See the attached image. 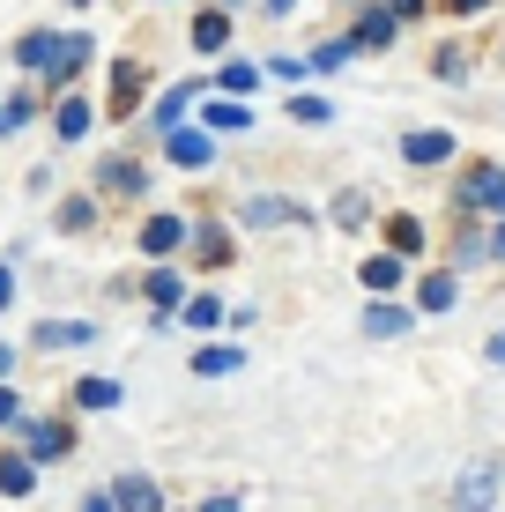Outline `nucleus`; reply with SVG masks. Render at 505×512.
I'll list each match as a JSON object with an SVG mask.
<instances>
[{
	"label": "nucleus",
	"mask_w": 505,
	"mask_h": 512,
	"mask_svg": "<svg viewBox=\"0 0 505 512\" xmlns=\"http://www.w3.org/2000/svg\"><path fill=\"white\" fill-rule=\"evenodd\" d=\"M67 446H75V431H67V423H38V416L23 423V461H30V468H38V461H60Z\"/></svg>",
	"instance_id": "1"
},
{
	"label": "nucleus",
	"mask_w": 505,
	"mask_h": 512,
	"mask_svg": "<svg viewBox=\"0 0 505 512\" xmlns=\"http://www.w3.org/2000/svg\"><path fill=\"white\" fill-rule=\"evenodd\" d=\"M134 245H142L149 260H171V253H179V245H186V223L171 216V208H156V216L142 223V238H134Z\"/></svg>",
	"instance_id": "2"
},
{
	"label": "nucleus",
	"mask_w": 505,
	"mask_h": 512,
	"mask_svg": "<svg viewBox=\"0 0 505 512\" xmlns=\"http://www.w3.org/2000/svg\"><path fill=\"white\" fill-rule=\"evenodd\" d=\"M142 82H149L142 60H112V119H134V104H142Z\"/></svg>",
	"instance_id": "3"
},
{
	"label": "nucleus",
	"mask_w": 505,
	"mask_h": 512,
	"mask_svg": "<svg viewBox=\"0 0 505 512\" xmlns=\"http://www.w3.org/2000/svg\"><path fill=\"white\" fill-rule=\"evenodd\" d=\"M164 156H171L179 171H201L208 156H216V141H208L201 127H171V134H164Z\"/></svg>",
	"instance_id": "4"
},
{
	"label": "nucleus",
	"mask_w": 505,
	"mask_h": 512,
	"mask_svg": "<svg viewBox=\"0 0 505 512\" xmlns=\"http://www.w3.org/2000/svg\"><path fill=\"white\" fill-rule=\"evenodd\" d=\"M104 498H112V512H164V498H156V483H149V475H119V483L104 490Z\"/></svg>",
	"instance_id": "5"
},
{
	"label": "nucleus",
	"mask_w": 505,
	"mask_h": 512,
	"mask_svg": "<svg viewBox=\"0 0 505 512\" xmlns=\"http://www.w3.org/2000/svg\"><path fill=\"white\" fill-rule=\"evenodd\" d=\"M90 60H97V45H90V38L75 30V38H60V52H52V67H45V82H75V75H82Z\"/></svg>",
	"instance_id": "6"
},
{
	"label": "nucleus",
	"mask_w": 505,
	"mask_h": 512,
	"mask_svg": "<svg viewBox=\"0 0 505 512\" xmlns=\"http://www.w3.org/2000/svg\"><path fill=\"white\" fill-rule=\"evenodd\" d=\"M491 498H498V468H468L454 483V512H483Z\"/></svg>",
	"instance_id": "7"
},
{
	"label": "nucleus",
	"mask_w": 505,
	"mask_h": 512,
	"mask_svg": "<svg viewBox=\"0 0 505 512\" xmlns=\"http://www.w3.org/2000/svg\"><path fill=\"white\" fill-rule=\"evenodd\" d=\"M201 119H208V127H201L208 141H216V134H246V127H253V104H231V97H208V112H201Z\"/></svg>",
	"instance_id": "8"
},
{
	"label": "nucleus",
	"mask_w": 505,
	"mask_h": 512,
	"mask_svg": "<svg viewBox=\"0 0 505 512\" xmlns=\"http://www.w3.org/2000/svg\"><path fill=\"white\" fill-rule=\"evenodd\" d=\"M194 104H201V82H171V90L156 97V112H149V119H156V127L171 134V127H179V119H186V112H194Z\"/></svg>",
	"instance_id": "9"
},
{
	"label": "nucleus",
	"mask_w": 505,
	"mask_h": 512,
	"mask_svg": "<svg viewBox=\"0 0 505 512\" xmlns=\"http://www.w3.org/2000/svg\"><path fill=\"white\" fill-rule=\"evenodd\" d=\"M246 223H253V231H268V223H305V208L283 201V193H253V201H246Z\"/></svg>",
	"instance_id": "10"
},
{
	"label": "nucleus",
	"mask_w": 505,
	"mask_h": 512,
	"mask_svg": "<svg viewBox=\"0 0 505 512\" xmlns=\"http://www.w3.org/2000/svg\"><path fill=\"white\" fill-rule=\"evenodd\" d=\"M402 156H409V164H446V156H454V134L416 127V134H402Z\"/></svg>",
	"instance_id": "11"
},
{
	"label": "nucleus",
	"mask_w": 505,
	"mask_h": 512,
	"mask_svg": "<svg viewBox=\"0 0 505 512\" xmlns=\"http://www.w3.org/2000/svg\"><path fill=\"white\" fill-rule=\"evenodd\" d=\"M461 201H476V208H498V216H505V171L476 164V171H468V186H461Z\"/></svg>",
	"instance_id": "12"
},
{
	"label": "nucleus",
	"mask_w": 505,
	"mask_h": 512,
	"mask_svg": "<svg viewBox=\"0 0 505 512\" xmlns=\"http://www.w3.org/2000/svg\"><path fill=\"white\" fill-rule=\"evenodd\" d=\"M90 320H45L38 334H30V342H38V349H82V342H90Z\"/></svg>",
	"instance_id": "13"
},
{
	"label": "nucleus",
	"mask_w": 505,
	"mask_h": 512,
	"mask_svg": "<svg viewBox=\"0 0 505 512\" xmlns=\"http://www.w3.org/2000/svg\"><path fill=\"white\" fill-rule=\"evenodd\" d=\"M52 52H60V30H30L23 45H15V67H30V75H45Z\"/></svg>",
	"instance_id": "14"
},
{
	"label": "nucleus",
	"mask_w": 505,
	"mask_h": 512,
	"mask_svg": "<svg viewBox=\"0 0 505 512\" xmlns=\"http://www.w3.org/2000/svg\"><path fill=\"white\" fill-rule=\"evenodd\" d=\"M357 60V45L350 38H327V45H312L305 52V75H335V67H350Z\"/></svg>",
	"instance_id": "15"
},
{
	"label": "nucleus",
	"mask_w": 505,
	"mask_h": 512,
	"mask_svg": "<svg viewBox=\"0 0 505 512\" xmlns=\"http://www.w3.org/2000/svg\"><path fill=\"white\" fill-rule=\"evenodd\" d=\"M394 30H402V23H394V15H387V8H372V15H364V23L350 30V45H357V52H364V45H372V52H379V45H394Z\"/></svg>",
	"instance_id": "16"
},
{
	"label": "nucleus",
	"mask_w": 505,
	"mask_h": 512,
	"mask_svg": "<svg viewBox=\"0 0 505 512\" xmlns=\"http://www.w3.org/2000/svg\"><path fill=\"white\" fill-rule=\"evenodd\" d=\"M223 45H231V15H223V8L194 15V52H223Z\"/></svg>",
	"instance_id": "17"
},
{
	"label": "nucleus",
	"mask_w": 505,
	"mask_h": 512,
	"mask_svg": "<svg viewBox=\"0 0 505 512\" xmlns=\"http://www.w3.org/2000/svg\"><path fill=\"white\" fill-rule=\"evenodd\" d=\"M30 490H38V468H30L23 453H8V461H0V498H30Z\"/></svg>",
	"instance_id": "18"
},
{
	"label": "nucleus",
	"mask_w": 505,
	"mask_h": 512,
	"mask_svg": "<svg viewBox=\"0 0 505 512\" xmlns=\"http://www.w3.org/2000/svg\"><path fill=\"white\" fill-rule=\"evenodd\" d=\"M357 282H364V290H402V260H394V253H372V260L357 268Z\"/></svg>",
	"instance_id": "19"
},
{
	"label": "nucleus",
	"mask_w": 505,
	"mask_h": 512,
	"mask_svg": "<svg viewBox=\"0 0 505 512\" xmlns=\"http://www.w3.org/2000/svg\"><path fill=\"white\" fill-rule=\"evenodd\" d=\"M238 364H246V349H231V342H208L201 357H194V372H201V379H223V372H238Z\"/></svg>",
	"instance_id": "20"
},
{
	"label": "nucleus",
	"mask_w": 505,
	"mask_h": 512,
	"mask_svg": "<svg viewBox=\"0 0 505 512\" xmlns=\"http://www.w3.org/2000/svg\"><path fill=\"white\" fill-rule=\"evenodd\" d=\"M97 179H104V186H112V193H142V186H149V171H142V164H134V156H112V164H104V171H97Z\"/></svg>",
	"instance_id": "21"
},
{
	"label": "nucleus",
	"mask_w": 505,
	"mask_h": 512,
	"mask_svg": "<svg viewBox=\"0 0 505 512\" xmlns=\"http://www.w3.org/2000/svg\"><path fill=\"white\" fill-rule=\"evenodd\" d=\"M90 104H82V97H60V112H52V127H60V141H82V134H90Z\"/></svg>",
	"instance_id": "22"
},
{
	"label": "nucleus",
	"mask_w": 505,
	"mask_h": 512,
	"mask_svg": "<svg viewBox=\"0 0 505 512\" xmlns=\"http://www.w3.org/2000/svg\"><path fill=\"white\" fill-rule=\"evenodd\" d=\"M387 253H394V260L424 253V223H416V216H394V223H387Z\"/></svg>",
	"instance_id": "23"
},
{
	"label": "nucleus",
	"mask_w": 505,
	"mask_h": 512,
	"mask_svg": "<svg viewBox=\"0 0 505 512\" xmlns=\"http://www.w3.org/2000/svg\"><path fill=\"white\" fill-rule=\"evenodd\" d=\"M179 297H186V290H179V268H156V275H149V305H156V320H164V312H179Z\"/></svg>",
	"instance_id": "24"
},
{
	"label": "nucleus",
	"mask_w": 505,
	"mask_h": 512,
	"mask_svg": "<svg viewBox=\"0 0 505 512\" xmlns=\"http://www.w3.org/2000/svg\"><path fill=\"white\" fill-rule=\"evenodd\" d=\"M364 334H379V342H387V334H409V312L402 305H364Z\"/></svg>",
	"instance_id": "25"
},
{
	"label": "nucleus",
	"mask_w": 505,
	"mask_h": 512,
	"mask_svg": "<svg viewBox=\"0 0 505 512\" xmlns=\"http://www.w3.org/2000/svg\"><path fill=\"white\" fill-rule=\"evenodd\" d=\"M416 297H424V312H454L461 282H454V275H424V290H416Z\"/></svg>",
	"instance_id": "26"
},
{
	"label": "nucleus",
	"mask_w": 505,
	"mask_h": 512,
	"mask_svg": "<svg viewBox=\"0 0 505 512\" xmlns=\"http://www.w3.org/2000/svg\"><path fill=\"white\" fill-rule=\"evenodd\" d=\"M75 409H119V386L112 379H82L75 386Z\"/></svg>",
	"instance_id": "27"
},
{
	"label": "nucleus",
	"mask_w": 505,
	"mask_h": 512,
	"mask_svg": "<svg viewBox=\"0 0 505 512\" xmlns=\"http://www.w3.org/2000/svg\"><path fill=\"white\" fill-rule=\"evenodd\" d=\"M223 97H231V104H246V90H253V82H260V67H246V60H231V67H223Z\"/></svg>",
	"instance_id": "28"
},
{
	"label": "nucleus",
	"mask_w": 505,
	"mask_h": 512,
	"mask_svg": "<svg viewBox=\"0 0 505 512\" xmlns=\"http://www.w3.org/2000/svg\"><path fill=\"white\" fill-rule=\"evenodd\" d=\"M186 238H194V253L208 260V268H223V260H231V238H223L216 223H208V231H186Z\"/></svg>",
	"instance_id": "29"
},
{
	"label": "nucleus",
	"mask_w": 505,
	"mask_h": 512,
	"mask_svg": "<svg viewBox=\"0 0 505 512\" xmlns=\"http://www.w3.org/2000/svg\"><path fill=\"white\" fill-rule=\"evenodd\" d=\"M179 312H186V327H201V334H208V327L223 320V297H186Z\"/></svg>",
	"instance_id": "30"
},
{
	"label": "nucleus",
	"mask_w": 505,
	"mask_h": 512,
	"mask_svg": "<svg viewBox=\"0 0 505 512\" xmlns=\"http://www.w3.org/2000/svg\"><path fill=\"white\" fill-rule=\"evenodd\" d=\"M290 119H298V127H327L335 112H327V97H290Z\"/></svg>",
	"instance_id": "31"
},
{
	"label": "nucleus",
	"mask_w": 505,
	"mask_h": 512,
	"mask_svg": "<svg viewBox=\"0 0 505 512\" xmlns=\"http://www.w3.org/2000/svg\"><path fill=\"white\" fill-rule=\"evenodd\" d=\"M90 216H97V201H60V231H90Z\"/></svg>",
	"instance_id": "32"
},
{
	"label": "nucleus",
	"mask_w": 505,
	"mask_h": 512,
	"mask_svg": "<svg viewBox=\"0 0 505 512\" xmlns=\"http://www.w3.org/2000/svg\"><path fill=\"white\" fill-rule=\"evenodd\" d=\"M335 223H364V193H342V201H335Z\"/></svg>",
	"instance_id": "33"
},
{
	"label": "nucleus",
	"mask_w": 505,
	"mask_h": 512,
	"mask_svg": "<svg viewBox=\"0 0 505 512\" xmlns=\"http://www.w3.org/2000/svg\"><path fill=\"white\" fill-rule=\"evenodd\" d=\"M387 15H394V23H409V15H424V0H387Z\"/></svg>",
	"instance_id": "34"
},
{
	"label": "nucleus",
	"mask_w": 505,
	"mask_h": 512,
	"mask_svg": "<svg viewBox=\"0 0 505 512\" xmlns=\"http://www.w3.org/2000/svg\"><path fill=\"white\" fill-rule=\"evenodd\" d=\"M0 423H23V409H15V394L0 386Z\"/></svg>",
	"instance_id": "35"
},
{
	"label": "nucleus",
	"mask_w": 505,
	"mask_h": 512,
	"mask_svg": "<svg viewBox=\"0 0 505 512\" xmlns=\"http://www.w3.org/2000/svg\"><path fill=\"white\" fill-rule=\"evenodd\" d=\"M483 357H491V364H505V334H491V342H483Z\"/></svg>",
	"instance_id": "36"
},
{
	"label": "nucleus",
	"mask_w": 505,
	"mask_h": 512,
	"mask_svg": "<svg viewBox=\"0 0 505 512\" xmlns=\"http://www.w3.org/2000/svg\"><path fill=\"white\" fill-rule=\"evenodd\" d=\"M82 512H112V498H104V490H90V498H82Z\"/></svg>",
	"instance_id": "37"
},
{
	"label": "nucleus",
	"mask_w": 505,
	"mask_h": 512,
	"mask_svg": "<svg viewBox=\"0 0 505 512\" xmlns=\"http://www.w3.org/2000/svg\"><path fill=\"white\" fill-rule=\"evenodd\" d=\"M446 8H454V15H476V8H491V0H446Z\"/></svg>",
	"instance_id": "38"
},
{
	"label": "nucleus",
	"mask_w": 505,
	"mask_h": 512,
	"mask_svg": "<svg viewBox=\"0 0 505 512\" xmlns=\"http://www.w3.org/2000/svg\"><path fill=\"white\" fill-rule=\"evenodd\" d=\"M8 297H15V275H8V268H0V312H8Z\"/></svg>",
	"instance_id": "39"
},
{
	"label": "nucleus",
	"mask_w": 505,
	"mask_h": 512,
	"mask_svg": "<svg viewBox=\"0 0 505 512\" xmlns=\"http://www.w3.org/2000/svg\"><path fill=\"white\" fill-rule=\"evenodd\" d=\"M201 512H238V498H208Z\"/></svg>",
	"instance_id": "40"
},
{
	"label": "nucleus",
	"mask_w": 505,
	"mask_h": 512,
	"mask_svg": "<svg viewBox=\"0 0 505 512\" xmlns=\"http://www.w3.org/2000/svg\"><path fill=\"white\" fill-rule=\"evenodd\" d=\"M260 8H268V15H290V8H298V0H260Z\"/></svg>",
	"instance_id": "41"
},
{
	"label": "nucleus",
	"mask_w": 505,
	"mask_h": 512,
	"mask_svg": "<svg viewBox=\"0 0 505 512\" xmlns=\"http://www.w3.org/2000/svg\"><path fill=\"white\" fill-rule=\"evenodd\" d=\"M8 372H15V349H8V342H0V379H8Z\"/></svg>",
	"instance_id": "42"
},
{
	"label": "nucleus",
	"mask_w": 505,
	"mask_h": 512,
	"mask_svg": "<svg viewBox=\"0 0 505 512\" xmlns=\"http://www.w3.org/2000/svg\"><path fill=\"white\" fill-rule=\"evenodd\" d=\"M491 253H498V260H505V223H498V231H491Z\"/></svg>",
	"instance_id": "43"
},
{
	"label": "nucleus",
	"mask_w": 505,
	"mask_h": 512,
	"mask_svg": "<svg viewBox=\"0 0 505 512\" xmlns=\"http://www.w3.org/2000/svg\"><path fill=\"white\" fill-rule=\"evenodd\" d=\"M0 134H8V119H0Z\"/></svg>",
	"instance_id": "44"
},
{
	"label": "nucleus",
	"mask_w": 505,
	"mask_h": 512,
	"mask_svg": "<svg viewBox=\"0 0 505 512\" xmlns=\"http://www.w3.org/2000/svg\"><path fill=\"white\" fill-rule=\"evenodd\" d=\"M75 8H90V0H75Z\"/></svg>",
	"instance_id": "45"
}]
</instances>
